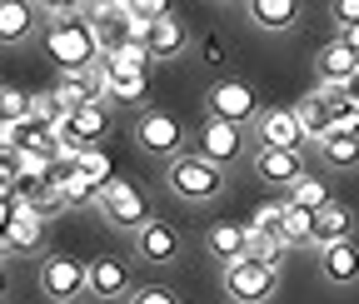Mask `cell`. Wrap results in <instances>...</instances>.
Returning a JSON list of instances; mask_svg holds the SVG:
<instances>
[{
	"mask_svg": "<svg viewBox=\"0 0 359 304\" xmlns=\"http://www.w3.org/2000/svg\"><path fill=\"white\" fill-rule=\"evenodd\" d=\"M45 50L55 55L60 75H80L95 65L100 46H95V30L85 25V15H70V20H50V30H45Z\"/></svg>",
	"mask_w": 359,
	"mask_h": 304,
	"instance_id": "6da1fadb",
	"label": "cell"
},
{
	"mask_svg": "<svg viewBox=\"0 0 359 304\" xmlns=\"http://www.w3.org/2000/svg\"><path fill=\"white\" fill-rule=\"evenodd\" d=\"M165 185H170L180 200L200 205V200H215V195L224 190V170L210 165L200 150H195V155H175V160L165 165Z\"/></svg>",
	"mask_w": 359,
	"mask_h": 304,
	"instance_id": "7a4b0ae2",
	"label": "cell"
},
{
	"mask_svg": "<svg viewBox=\"0 0 359 304\" xmlns=\"http://www.w3.org/2000/svg\"><path fill=\"white\" fill-rule=\"evenodd\" d=\"M80 15H85L90 30H95L100 50H120V46H130V40H140V25H135V15H130V0H100V6H85Z\"/></svg>",
	"mask_w": 359,
	"mask_h": 304,
	"instance_id": "3957f363",
	"label": "cell"
},
{
	"mask_svg": "<svg viewBox=\"0 0 359 304\" xmlns=\"http://www.w3.org/2000/svg\"><path fill=\"white\" fill-rule=\"evenodd\" d=\"M280 289V270L259 265V259H235V265H224V294L235 304H264L269 294Z\"/></svg>",
	"mask_w": 359,
	"mask_h": 304,
	"instance_id": "277c9868",
	"label": "cell"
},
{
	"mask_svg": "<svg viewBox=\"0 0 359 304\" xmlns=\"http://www.w3.org/2000/svg\"><path fill=\"white\" fill-rule=\"evenodd\" d=\"M100 209H105V220H110L115 230H135V235H140V230L155 220V214H150V195H145V185H135V180H115V185L105 190Z\"/></svg>",
	"mask_w": 359,
	"mask_h": 304,
	"instance_id": "5b68a950",
	"label": "cell"
},
{
	"mask_svg": "<svg viewBox=\"0 0 359 304\" xmlns=\"http://www.w3.org/2000/svg\"><path fill=\"white\" fill-rule=\"evenodd\" d=\"M135 145H140L145 155L175 160V155H185V150H180V145H185V125H180L170 110H145L140 120H135Z\"/></svg>",
	"mask_w": 359,
	"mask_h": 304,
	"instance_id": "8992f818",
	"label": "cell"
},
{
	"mask_svg": "<svg viewBox=\"0 0 359 304\" xmlns=\"http://www.w3.org/2000/svg\"><path fill=\"white\" fill-rule=\"evenodd\" d=\"M205 105H210V120L240 125V130H245V120L259 115V95L250 90V80H215L210 95H205Z\"/></svg>",
	"mask_w": 359,
	"mask_h": 304,
	"instance_id": "52a82bcc",
	"label": "cell"
},
{
	"mask_svg": "<svg viewBox=\"0 0 359 304\" xmlns=\"http://www.w3.org/2000/svg\"><path fill=\"white\" fill-rule=\"evenodd\" d=\"M85 289L90 299H130L135 294V275L125 254H100L85 265Z\"/></svg>",
	"mask_w": 359,
	"mask_h": 304,
	"instance_id": "ba28073f",
	"label": "cell"
},
{
	"mask_svg": "<svg viewBox=\"0 0 359 304\" xmlns=\"http://www.w3.org/2000/svg\"><path fill=\"white\" fill-rule=\"evenodd\" d=\"M40 289L50 294L55 304H75L80 294H90L85 289V265L75 254H45L40 259Z\"/></svg>",
	"mask_w": 359,
	"mask_h": 304,
	"instance_id": "9c48e42d",
	"label": "cell"
},
{
	"mask_svg": "<svg viewBox=\"0 0 359 304\" xmlns=\"http://www.w3.org/2000/svg\"><path fill=\"white\" fill-rule=\"evenodd\" d=\"M255 135H259V150H299V145H304V130H299L294 105L259 110V120H255Z\"/></svg>",
	"mask_w": 359,
	"mask_h": 304,
	"instance_id": "30bf717a",
	"label": "cell"
},
{
	"mask_svg": "<svg viewBox=\"0 0 359 304\" xmlns=\"http://www.w3.org/2000/svg\"><path fill=\"white\" fill-rule=\"evenodd\" d=\"M200 155L224 170L230 160L245 155V130H240V125H224V120H205V125H200Z\"/></svg>",
	"mask_w": 359,
	"mask_h": 304,
	"instance_id": "8fae6325",
	"label": "cell"
},
{
	"mask_svg": "<svg viewBox=\"0 0 359 304\" xmlns=\"http://www.w3.org/2000/svg\"><path fill=\"white\" fill-rule=\"evenodd\" d=\"M344 240H354V209H349L344 200H330L325 209H314V235H309V244L330 249V244H344Z\"/></svg>",
	"mask_w": 359,
	"mask_h": 304,
	"instance_id": "7c38bea8",
	"label": "cell"
},
{
	"mask_svg": "<svg viewBox=\"0 0 359 304\" xmlns=\"http://www.w3.org/2000/svg\"><path fill=\"white\" fill-rule=\"evenodd\" d=\"M135 249H140L145 265H170V259H180V230L170 220H150L135 240Z\"/></svg>",
	"mask_w": 359,
	"mask_h": 304,
	"instance_id": "4fadbf2b",
	"label": "cell"
},
{
	"mask_svg": "<svg viewBox=\"0 0 359 304\" xmlns=\"http://www.w3.org/2000/svg\"><path fill=\"white\" fill-rule=\"evenodd\" d=\"M140 40H145L150 60H175L180 50L190 46V35H185V20H180V15H165V20H155L150 30H140Z\"/></svg>",
	"mask_w": 359,
	"mask_h": 304,
	"instance_id": "5bb4252c",
	"label": "cell"
},
{
	"mask_svg": "<svg viewBox=\"0 0 359 304\" xmlns=\"http://www.w3.org/2000/svg\"><path fill=\"white\" fill-rule=\"evenodd\" d=\"M314 70H320L325 85H349V80L359 75V55L344 46V40H330V46L314 55Z\"/></svg>",
	"mask_w": 359,
	"mask_h": 304,
	"instance_id": "9a60e30c",
	"label": "cell"
},
{
	"mask_svg": "<svg viewBox=\"0 0 359 304\" xmlns=\"http://www.w3.org/2000/svg\"><path fill=\"white\" fill-rule=\"evenodd\" d=\"M294 115H299V130H304V140H330L334 135V110H330V100H325V90H314V95H304L299 105H294Z\"/></svg>",
	"mask_w": 359,
	"mask_h": 304,
	"instance_id": "2e32d148",
	"label": "cell"
},
{
	"mask_svg": "<svg viewBox=\"0 0 359 304\" xmlns=\"http://www.w3.org/2000/svg\"><path fill=\"white\" fill-rule=\"evenodd\" d=\"M255 165H259V180H269V185H294L299 175H304V160H299V150H255Z\"/></svg>",
	"mask_w": 359,
	"mask_h": 304,
	"instance_id": "e0dca14e",
	"label": "cell"
},
{
	"mask_svg": "<svg viewBox=\"0 0 359 304\" xmlns=\"http://www.w3.org/2000/svg\"><path fill=\"white\" fill-rule=\"evenodd\" d=\"M205 244H210V254L219 259V265H235V259H245L250 230H245V225H230V220H219V225L205 230Z\"/></svg>",
	"mask_w": 359,
	"mask_h": 304,
	"instance_id": "ac0fdd59",
	"label": "cell"
},
{
	"mask_svg": "<svg viewBox=\"0 0 359 304\" xmlns=\"http://www.w3.org/2000/svg\"><path fill=\"white\" fill-rule=\"evenodd\" d=\"M40 244H45V220H40L35 209L15 205V225L6 235V254H35Z\"/></svg>",
	"mask_w": 359,
	"mask_h": 304,
	"instance_id": "d6986e66",
	"label": "cell"
},
{
	"mask_svg": "<svg viewBox=\"0 0 359 304\" xmlns=\"http://www.w3.org/2000/svg\"><path fill=\"white\" fill-rule=\"evenodd\" d=\"M320 270H325V279H334V284H354V279H359V244L344 240V244L320 249Z\"/></svg>",
	"mask_w": 359,
	"mask_h": 304,
	"instance_id": "ffe728a7",
	"label": "cell"
},
{
	"mask_svg": "<svg viewBox=\"0 0 359 304\" xmlns=\"http://www.w3.org/2000/svg\"><path fill=\"white\" fill-rule=\"evenodd\" d=\"M70 125H75V135H80L85 145H100V140L110 135V105H105V100H90V105L70 110Z\"/></svg>",
	"mask_w": 359,
	"mask_h": 304,
	"instance_id": "44dd1931",
	"label": "cell"
},
{
	"mask_svg": "<svg viewBox=\"0 0 359 304\" xmlns=\"http://www.w3.org/2000/svg\"><path fill=\"white\" fill-rule=\"evenodd\" d=\"M250 20L259 30H290L299 20V0H250Z\"/></svg>",
	"mask_w": 359,
	"mask_h": 304,
	"instance_id": "7402d4cb",
	"label": "cell"
},
{
	"mask_svg": "<svg viewBox=\"0 0 359 304\" xmlns=\"http://www.w3.org/2000/svg\"><path fill=\"white\" fill-rule=\"evenodd\" d=\"M35 25V11L25 6V0H0V46H15V40H25Z\"/></svg>",
	"mask_w": 359,
	"mask_h": 304,
	"instance_id": "603a6c76",
	"label": "cell"
},
{
	"mask_svg": "<svg viewBox=\"0 0 359 304\" xmlns=\"http://www.w3.org/2000/svg\"><path fill=\"white\" fill-rule=\"evenodd\" d=\"M145 90H150L145 75H130V70H110V75H105V95L120 100V105H140Z\"/></svg>",
	"mask_w": 359,
	"mask_h": 304,
	"instance_id": "cb8c5ba5",
	"label": "cell"
},
{
	"mask_svg": "<svg viewBox=\"0 0 359 304\" xmlns=\"http://www.w3.org/2000/svg\"><path fill=\"white\" fill-rule=\"evenodd\" d=\"M100 200H105V190L90 180L85 170H75V175L60 185V205H65V209H85V205H100Z\"/></svg>",
	"mask_w": 359,
	"mask_h": 304,
	"instance_id": "d4e9b609",
	"label": "cell"
},
{
	"mask_svg": "<svg viewBox=\"0 0 359 304\" xmlns=\"http://www.w3.org/2000/svg\"><path fill=\"white\" fill-rule=\"evenodd\" d=\"M320 90H325V100L334 110V135H359V105L339 90V85H320Z\"/></svg>",
	"mask_w": 359,
	"mask_h": 304,
	"instance_id": "484cf974",
	"label": "cell"
},
{
	"mask_svg": "<svg viewBox=\"0 0 359 304\" xmlns=\"http://www.w3.org/2000/svg\"><path fill=\"white\" fill-rule=\"evenodd\" d=\"M290 205H299V209H309V214L325 209V205H330V185H325L320 175H309V170H304V175L290 185Z\"/></svg>",
	"mask_w": 359,
	"mask_h": 304,
	"instance_id": "4316f807",
	"label": "cell"
},
{
	"mask_svg": "<svg viewBox=\"0 0 359 304\" xmlns=\"http://www.w3.org/2000/svg\"><path fill=\"white\" fill-rule=\"evenodd\" d=\"M255 235H264V240H280V244H290V230H285V200H264L259 209H255V225H250Z\"/></svg>",
	"mask_w": 359,
	"mask_h": 304,
	"instance_id": "83f0119b",
	"label": "cell"
},
{
	"mask_svg": "<svg viewBox=\"0 0 359 304\" xmlns=\"http://www.w3.org/2000/svg\"><path fill=\"white\" fill-rule=\"evenodd\" d=\"M75 165H80V170H85V175L95 180L100 190H110V185H115V165H110V155H105L100 145H90V150H80V155H75Z\"/></svg>",
	"mask_w": 359,
	"mask_h": 304,
	"instance_id": "f1b7e54d",
	"label": "cell"
},
{
	"mask_svg": "<svg viewBox=\"0 0 359 304\" xmlns=\"http://www.w3.org/2000/svg\"><path fill=\"white\" fill-rule=\"evenodd\" d=\"M30 120H35V125H45V130H60L70 115H65V105H60L50 90H40V95H30Z\"/></svg>",
	"mask_w": 359,
	"mask_h": 304,
	"instance_id": "f546056e",
	"label": "cell"
},
{
	"mask_svg": "<svg viewBox=\"0 0 359 304\" xmlns=\"http://www.w3.org/2000/svg\"><path fill=\"white\" fill-rule=\"evenodd\" d=\"M325 160L334 170H354L359 165V135H330L325 140Z\"/></svg>",
	"mask_w": 359,
	"mask_h": 304,
	"instance_id": "4dcf8cb0",
	"label": "cell"
},
{
	"mask_svg": "<svg viewBox=\"0 0 359 304\" xmlns=\"http://www.w3.org/2000/svg\"><path fill=\"white\" fill-rule=\"evenodd\" d=\"M285 249H290V244H280V240H264V235H255V230H250V244H245V254H250V259H259V265H269V270H280Z\"/></svg>",
	"mask_w": 359,
	"mask_h": 304,
	"instance_id": "1f68e13d",
	"label": "cell"
},
{
	"mask_svg": "<svg viewBox=\"0 0 359 304\" xmlns=\"http://www.w3.org/2000/svg\"><path fill=\"white\" fill-rule=\"evenodd\" d=\"M285 230H290V244H299V240H309V235H314V214L285 200Z\"/></svg>",
	"mask_w": 359,
	"mask_h": 304,
	"instance_id": "d6a6232c",
	"label": "cell"
},
{
	"mask_svg": "<svg viewBox=\"0 0 359 304\" xmlns=\"http://www.w3.org/2000/svg\"><path fill=\"white\" fill-rule=\"evenodd\" d=\"M0 120H6V125L30 120V95L25 90H0Z\"/></svg>",
	"mask_w": 359,
	"mask_h": 304,
	"instance_id": "836d02e7",
	"label": "cell"
},
{
	"mask_svg": "<svg viewBox=\"0 0 359 304\" xmlns=\"http://www.w3.org/2000/svg\"><path fill=\"white\" fill-rule=\"evenodd\" d=\"M130 15H135V25H140V30H150L155 20L170 15V6H165V0H130Z\"/></svg>",
	"mask_w": 359,
	"mask_h": 304,
	"instance_id": "e575fe53",
	"label": "cell"
},
{
	"mask_svg": "<svg viewBox=\"0 0 359 304\" xmlns=\"http://www.w3.org/2000/svg\"><path fill=\"white\" fill-rule=\"evenodd\" d=\"M125 304H180V294L170 284H135V294Z\"/></svg>",
	"mask_w": 359,
	"mask_h": 304,
	"instance_id": "d590c367",
	"label": "cell"
},
{
	"mask_svg": "<svg viewBox=\"0 0 359 304\" xmlns=\"http://www.w3.org/2000/svg\"><path fill=\"white\" fill-rule=\"evenodd\" d=\"M334 25L339 30H354L359 25V0H334Z\"/></svg>",
	"mask_w": 359,
	"mask_h": 304,
	"instance_id": "8d00e7d4",
	"label": "cell"
},
{
	"mask_svg": "<svg viewBox=\"0 0 359 304\" xmlns=\"http://www.w3.org/2000/svg\"><path fill=\"white\" fill-rule=\"evenodd\" d=\"M20 165H25V155L11 140H0V170H6V175H20Z\"/></svg>",
	"mask_w": 359,
	"mask_h": 304,
	"instance_id": "74e56055",
	"label": "cell"
},
{
	"mask_svg": "<svg viewBox=\"0 0 359 304\" xmlns=\"http://www.w3.org/2000/svg\"><path fill=\"white\" fill-rule=\"evenodd\" d=\"M11 225H15V205H11V200H0V254H6V235H11Z\"/></svg>",
	"mask_w": 359,
	"mask_h": 304,
	"instance_id": "f35d334b",
	"label": "cell"
},
{
	"mask_svg": "<svg viewBox=\"0 0 359 304\" xmlns=\"http://www.w3.org/2000/svg\"><path fill=\"white\" fill-rule=\"evenodd\" d=\"M15 180L20 175H6V170H0V200H11V205H15Z\"/></svg>",
	"mask_w": 359,
	"mask_h": 304,
	"instance_id": "ab89813d",
	"label": "cell"
},
{
	"mask_svg": "<svg viewBox=\"0 0 359 304\" xmlns=\"http://www.w3.org/2000/svg\"><path fill=\"white\" fill-rule=\"evenodd\" d=\"M205 60H210V65H219V60H224V46H219V40H210V46H205Z\"/></svg>",
	"mask_w": 359,
	"mask_h": 304,
	"instance_id": "60d3db41",
	"label": "cell"
},
{
	"mask_svg": "<svg viewBox=\"0 0 359 304\" xmlns=\"http://www.w3.org/2000/svg\"><path fill=\"white\" fill-rule=\"evenodd\" d=\"M339 40H344V46H349L354 55H359V25H354V30H339Z\"/></svg>",
	"mask_w": 359,
	"mask_h": 304,
	"instance_id": "b9f144b4",
	"label": "cell"
},
{
	"mask_svg": "<svg viewBox=\"0 0 359 304\" xmlns=\"http://www.w3.org/2000/svg\"><path fill=\"white\" fill-rule=\"evenodd\" d=\"M339 90H344V95H349V100H354V105H359V75H354V80H349V85H339Z\"/></svg>",
	"mask_w": 359,
	"mask_h": 304,
	"instance_id": "7bdbcfd3",
	"label": "cell"
},
{
	"mask_svg": "<svg viewBox=\"0 0 359 304\" xmlns=\"http://www.w3.org/2000/svg\"><path fill=\"white\" fill-rule=\"evenodd\" d=\"M6 284H11V275H6V265H0V294H6Z\"/></svg>",
	"mask_w": 359,
	"mask_h": 304,
	"instance_id": "ee69618b",
	"label": "cell"
},
{
	"mask_svg": "<svg viewBox=\"0 0 359 304\" xmlns=\"http://www.w3.org/2000/svg\"><path fill=\"white\" fill-rule=\"evenodd\" d=\"M6 135H11V125H6V120H0V140H6Z\"/></svg>",
	"mask_w": 359,
	"mask_h": 304,
	"instance_id": "f6af8a7d",
	"label": "cell"
}]
</instances>
